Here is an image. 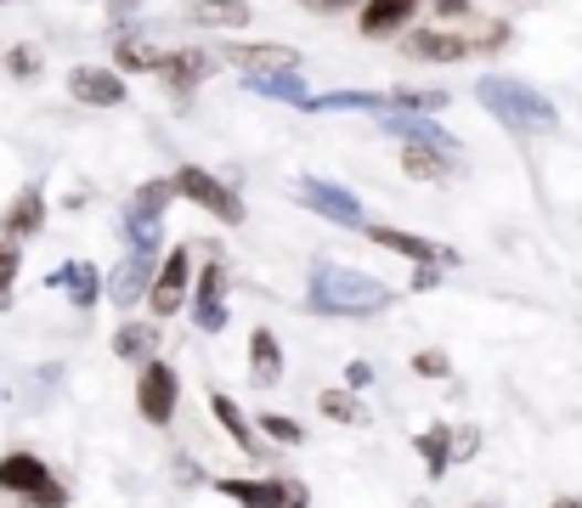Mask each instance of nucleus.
<instances>
[{"instance_id":"f257e3e1","label":"nucleus","mask_w":582,"mask_h":508,"mask_svg":"<svg viewBox=\"0 0 582 508\" xmlns=\"http://www.w3.org/2000/svg\"><path fill=\"white\" fill-rule=\"evenodd\" d=\"M306 305H311L317 317H379L384 305H391V288H384L379 277H368V272H357V266L322 261V266L311 272Z\"/></svg>"},{"instance_id":"f03ea898","label":"nucleus","mask_w":582,"mask_h":508,"mask_svg":"<svg viewBox=\"0 0 582 508\" xmlns=\"http://www.w3.org/2000/svg\"><path fill=\"white\" fill-rule=\"evenodd\" d=\"M475 96H480V108H493V119H504V125L520 130V136H549V130H560V108H554L543 91H531L526 80L480 74Z\"/></svg>"},{"instance_id":"7ed1b4c3","label":"nucleus","mask_w":582,"mask_h":508,"mask_svg":"<svg viewBox=\"0 0 582 508\" xmlns=\"http://www.w3.org/2000/svg\"><path fill=\"white\" fill-rule=\"evenodd\" d=\"M0 491H23L40 508H63L68 502V491L52 480V469H45L34 452H7L0 457Z\"/></svg>"},{"instance_id":"20e7f679","label":"nucleus","mask_w":582,"mask_h":508,"mask_svg":"<svg viewBox=\"0 0 582 508\" xmlns=\"http://www.w3.org/2000/svg\"><path fill=\"white\" fill-rule=\"evenodd\" d=\"M176 203V181H141L136 198H130V210H125V232H130V248H148L159 254V221L165 210Z\"/></svg>"},{"instance_id":"39448f33","label":"nucleus","mask_w":582,"mask_h":508,"mask_svg":"<svg viewBox=\"0 0 582 508\" xmlns=\"http://www.w3.org/2000/svg\"><path fill=\"white\" fill-rule=\"evenodd\" d=\"M176 192H181V198H192L199 210H210V215H215V221H226V226L244 221V198H237L226 181H215L210 170H199V165L176 170Z\"/></svg>"},{"instance_id":"423d86ee","label":"nucleus","mask_w":582,"mask_h":508,"mask_svg":"<svg viewBox=\"0 0 582 508\" xmlns=\"http://www.w3.org/2000/svg\"><path fill=\"white\" fill-rule=\"evenodd\" d=\"M176 395H181V379L170 362H141V379H136V406L148 424H170L176 419Z\"/></svg>"},{"instance_id":"0eeeda50","label":"nucleus","mask_w":582,"mask_h":508,"mask_svg":"<svg viewBox=\"0 0 582 508\" xmlns=\"http://www.w3.org/2000/svg\"><path fill=\"white\" fill-rule=\"evenodd\" d=\"M300 203L306 210H317L322 221H334V226H368V215H362V203L346 192V187H334V181H322V176H300Z\"/></svg>"},{"instance_id":"6e6552de","label":"nucleus","mask_w":582,"mask_h":508,"mask_svg":"<svg viewBox=\"0 0 582 508\" xmlns=\"http://www.w3.org/2000/svg\"><path fill=\"white\" fill-rule=\"evenodd\" d=\"M187 288H192V261H187V248H170V254H165V266H159L154 283H148L154 317H176L181 305H187Z\"/></svg>"},{"instance_id":"1a4fd4ad","label":"nucleus","mask_w":582,"mask_h":508,"mask_svg":"<svg viewBox=\"0 0 582 508\" xmlns=\"http://www.w3.org/2000/svg\"><path fill=\"white\" fill-rule=\"evenodd\" d=\"M154 272H159V254H148V248H130L125 261H119V272L103 283V294H108L114 305H136V299H148Z\"/></svg>"},{"instance_id":"9d476101","label":"nucleus","mask_w":582,"mask_h":508,"mask_svg":"<svg viewBox=\"0 0 582 508\" xmlns=\"http://www.w3.org/2000/svg\"><path fill=\"white\" fill-rule=\"evenodd\" d=\"M192 294V322H199V334H221L226 328V288H221V266L210 261L199 288H187Z\"/></svg>"},{"instance_id":"9b49d317","label":"nucleus","mask_w":582,"mask_h":508,"mask_svg":"<svg viewBox=\"0 0 582 508\" xmlns=\"http://www.w3.org/2000/svg\"><path fill=\"white\" fill-rule=\"evenodd\" d=\"M68 91H74V102H85V108H119L125 102V80L114 68H74Z\"/></svg>"},{"instance_id":"f8f14e48","label":"nucleus","mask_w":582,"mask_h":508,"mask_svg":"<svg viewBox=\"0 0 582 508\" xmlns=\"http://www.w3.org/2000/svg\"><path fill=\"white\" fill-rule=\"evenodd\" d=\"M384 130H396L402 141H419V147H442V152H458V136H447L442 125H435L430 114H391V108H384V114H373Z\"/></svg>"},{"instance_id":"ddd939ff","label":"nucleus","mask_w":582,"mask_h":508,"mask_svg":"<svg viewBox=\"0 0 582 508\" xmlns=\"http://www.w3.org/2000/svg\"><path fill=\"white\" fill-rule=\"evenodd\" d=\"M469 51H475V40H464V34H442V29L408 34V57H419V63H458Z\"/></svg>"},{"instance_id":"4468645a","label":"nucleus","mask_w":582,"mask_h":508,"mask_svg":"<svg viewBox=\"0 0 582 508\" xmlns=\"http://www.w3.org/2000/svg\"><path fill=\"white\" fill-rule=\"evenodd\" d=\"M226 63H237L244 74H272V68H300L295 45H226Z\"/></svg>"},{"instance_id":"2eb2a0df","label":"nucleus","mask_w":582,"mask_h":508,"mask_svg":"<svg viewBox=\"0 0 582 508\" xmlns=\"http://www.w3.org/2000/svg\"><path fill=\"white\" fill-rule=\"evenodd\" d=\"M413 7H419V0H368V7H362V23H357V29H362L368 40H384V34L408 29Z\"/></svg>"},{"instance_id":"dca6fc26","label":"nucleus","mask_w":582,"mask_h":508,"mask_svg":"<svg viewBox=\"0 0 582 508\" xmlns=\"http://www.w3.org/2000/svg\"><path fill=\"white\" fill-rule=\"evenodd\" d=\"M215 491L232 497L237 508H277L283 491H288V480L283 475H272V480H215Z\"/></svg>"},{"instance_id":"f3484780","label":"nucleus","mask_w":582,"mask_h":508,"mask_svg":"<svg viewBox=\"0 0 582 508\" xmlns=\"http://www.w3.org/2000/svg\"><path fill=\"white\" fill-rule=\"evenodd\" d=\"M255 12L244 7V0H187V23L199 29H244Z\"/></svg>"},{"instance_id":"a211bd4d","label":"nucleus","mask_w":582,"mask_h":508,"mask_svg":"<svg viewBox=\"0 0 582 508\" xmlns=\"http://www.w3.org/2000/svg\"><path fill=\"white\" fill-rule=\"evenodd\" d=\"M368 237L379 243V248H391V254H408L413 266H435V261H447L435 243H424V237H413V232H402V226H368Z\"/></svg>"},{"instance_id":"6ab92c4d","label":"nucleus","mask_w":582,"mask_h":508,"mask_svg":"<svg viewBox=\"0 0 582 508\" xmlns=\"http://www.w3.org/2000/svg\"><path fill=\"white\" fill-rule=\"evenodd\" d=\"M300 108L306 114H351V108L384 114V91H328V96H306Z\"/></svg>"},{"instance_id":"aec40b11","label":"nucleus","mask_w":582,"mask_h":508,"mask_svg":"<svg viewBox=\"0 0 582 508\" xmlns=\"http://www.w3.org/2000/svg\"><path fill=\"white\" fill-rule=\"evenodd\" d=\"M250 373H255V384H283V345L272 328L250 334Z\"/></svg>"},{"instance_id":"412c9836","label":"nucleus","mask_w":582,"mask_h":508,"mask_svg":"<svg viewBox=\"0 0 582 508\" xmlns=\"http://www.w3.org/2000/svg\"><path fill=\"white\" fill-rule=\"evenodd\" d=\"M165 63H170V57H165L154 40H141V34H125V40H119V68H125V74H165Z\"/></svg>"},{"instance_id":"4be33fe9","label":"nucleus","mask_w":582,"mask_h":508,"mask_svg":"<svg viewBox=\"0 0 582 508\" xmlns=\"http://www.w3.org/2000/svg\"><path fill=\"white\" fill-rule=\"evenodd\" d=\"M244 85L250 91H261V96H283V102H306V80H300V68H272V74H244Z\"/></svg>"},{"instance_id":"5701e85b","label":"nucleus","mask_w":582,"mask_h":508,"mask_svg":"<svg viewBox=\"0 0 582 508\" xmlns=\"http://www.w3.org/2000/svg\"><path fill=\"white\" fill-rule=\"evenodd\" d=\"M402 170L413 176V181H442L447 170H453V159L442 147H419V141H408V152H402Z\"/></svg>"},{"instance_id":"b1692460","label":"nucleus","mask_w":582,"mask_h":508,"mask_svg":"<svg viewBox=\"0 0 582 508\" xmlns=\"http://www.w3.org/2000/svg\"><path fill=\"white\" fill-rule=\"evenodd\" d=\"M40 221H45V203H40V192L29 187V192H18L12 210L0 215V232H7V237H23V232H40Z\"/></svg>"},{"instance_id":"393cba45","label":"nucleus","mask_w":582,"mask_h":508,"mask_svg":"<svg viewBox=\"0 0 582 508\" xmlns=\"http://www.w3.org/2000/svg\"><path fill=\"white\" fill-rule=\"evenodd\" d=\"M57 283L68 288V299L80 305V311H85V305H96V294H103V277H96V266H91V261L63 266V272H57Z\"/></svg>"},{"instance_id":"a878e982","label":"nucleus","mask_w":582,"mask_h":508,"mask_svg":"<svg viewBox=\"0 0 582 508\" xmlns=\"http://www.w3.org/2000/svg\"><path fill=\"white\" fill-rule=\"evenodd\" d=\"M413 446H419V457H424V469H430V475H447V464H453V430H447V424L424 430Z\"/></svg>"},{"instance_id":"bb28decb","label":"nucleus","mask_w":582,"mask_h":508,"mask_svg":"<svg viewBox=\"0 0 582 508\" xmlns=\"http://www.w3.org/2000/svg\"><path fill=\"white\" fill-rule=\"evenodd\" d=\"M154 345H159V334L141 328V322H125L114 334V356H125V362H154Z\"/></svg>"},{"instance_id":"cd10ccee","label":"nucleus","mask_w":582,"mask_h":508,"mask_svg":"<svg viewBox=\"0 0 582 508\" xmlns=\"http://www.w3.org/2000/svg\"><path fill=\"white\" fill-rule=\"evenodd\" d=\"M384 108L391 114H435V108H447V91H384Z\"/></svg>"},{"instance_id":"c85d7f7f","label":"nucleus","mask_w":582,"mask_h":508,"mask_svg":"<svg viewBox=\"0 0 582 508\" xmlns=\"http://www.w3.org/2000/svg\"><path fill=\"white\" fill-rule=\"evenodd\" d=\"M210 406H215V419L226 424V435H232L237 446H244V452H255V430H250V419H244V413H237V401L215 390V395H210Z\"/></svg>"},{"instance_id":"c756f323","label":"nucleus","mask_w":582,"mask_h":508,"mask_svg":"<svg viewBox=\"0 0 582 508\" xmlns=\"http://www.w3.org/2000/svg\"><path fill=\"white\" fill-rule=\"evenodd\" d=\"M210 68H215V63L204 57V51H181V57H170V63H165V74H170L181 91H187V85H199Z\"/></svg>"},{"instance_id":"7c9ffc66","label":"nucleus","mask_w":582,"mask_h":508,"mask_svg":"<svg viewBox=\"0 0 582 508\" xmlns=\"http://www.w3.org/2000/svg\"><path fill=\"white\" fill-rule=\"evenodd\" d=\"M317 413L334 419V424H362V406L351 401V390H322L317 395Z\"/></svg>"},{"instance_id":"2f4dec72","label":"nucleus","mask_w":582,"mask_h":508,"mask_svg":"<svg viewBox=\"0 0 582 508\" xmlns=\"http://www.w3.org/2000/svg\"><path fill=\"white\" fill-rule=\"evenodd\" d=\"M18 266H23V243H18V237H0V311H7V305H12Z\"/></svg>"},{"instance_id":"473e14b6","label":"nucleus","mask_w":582,"mask_h":508,"mask_svg":"<svg viewBox=\"0 0 582 508\" xmlns=\"http://www.w3.org/2000/svg\"><path fill=\"white\" fill-rule=\"evenodd\" d=\"M261 430H266L277 446H300V441H306V430H300L295 419H283V413H266V419H261Z\"/></svg>"},{"instance_id":"72a5a7b5","label":"nucleus","mask_w":582,"mask_h":508,"mask_svg":"<svg viewBox=\"0 0 582 508\" xmlns=\"http://www.w3.org/2000/svg\"><path fill=\"white\" fill-rule=\"evenodd\" d=\"M413 373H424V379H447L453 362H447L442 350H419V356H413Z\"/></svg>"},{"instance_id":"f704fd0d","label":"nucleus","mask_w":582,"mask_h":508,"mask_svg":"<svg viewBox=\"0 0 582 508\" xmlns=\"http://www.w3.org/2000/svg\"><path fill=\"white\" fill-rule=\"evenodd\" d=\"M7 68H12L18 80H34V74H40V51H34V45H12V57H7Z\"/></svg>"},{"instance_id":"c9c22d12","label":"nucleus","mask_w":582,"mask_h":508,"mask_svg":"<svg viewBox=\"0 0 582 508\" xmlns=\"http://www.w3.org/2000/svg\"><path fill=\"white\" fill-rule=\"evenodd\" d=\"M346 384H351V390H368V384H373V368H368V362H351V368H346Z\"/></svg>"},{"instance_id":"e433bc0d","label":"nucleus","mask_w":582,"mask_h":508,"mask_svg":"<svg viewBox=\"0 0 582 508\" xmlns=\"http://www.w3.org/2000/svg\"><path fill=\"white\" fill-rule=\"evenodd\" d=\"M306 502H311V491H306L300 480H288V491H283V502H277V508H306Z\"/></svg>"},{"instance_id":"4c0bfd02","label":"nucleus","mask_w":582,"mask_h":508,"mask_svg":"<svg viewBox=\"0 0 582 508\" xmlns=\"http://www.w3.org/2000/svg\"><path fill=\"white\" fill-rule=\"evenodd\" d=\"M435 283H442V272H435V266H419L413 272V288H435Z\"/></svg>"},{"instance_id":"58836bf2","label":"nucleus","mask_w":582,"mask_h":508,"mask_svg":"<svg viewBox=\"0 0 582 508\" xmlns=\"http://www.w3.org/2000/svg\"><path fill=\"white\" fill-rule=\"evenodd\" d=\"M554 508H582V497H560V502H554Z\"/></svg>"},{"instance_id":"ea45409f","label":"nucleus","mask_w":582,"mask_h":508,"mask_svg":"<svg viewBox=\"0 0 582 508\" xmlns=\"http://www.w3.org/2000/svg\"><path fill=\"white\" fill-rule=\"evenodd\" d=\"M306 7H346V0H306Z\"/></svg>"}]
</instances>
